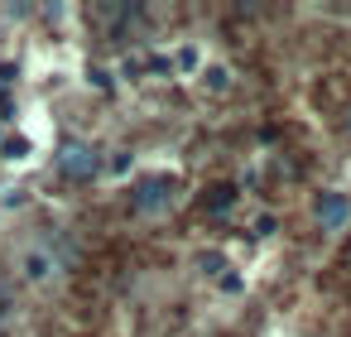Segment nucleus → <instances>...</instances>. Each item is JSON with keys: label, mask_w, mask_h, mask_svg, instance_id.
<instances>
[{"label": "nucleus", "mask_w": 351, "mask_h": 337, "mask_svg": "<svg viewBox=\"0 0 351 337\" xmlns=\"http://www.w3.org/2000/svg\"><path fill=\"white\" fill-rule=\"evenodd\" d=\"M58 174H68V178H92V174H97V150L82 145V140H68V145L58 150Z\"/></svg>", "instance_id": "nucleus-1"}, {"label": "nucleus", "mask_w": 351, "mask_h": 337, "mask_svg": "<svg viewBox=\"0 0 351 337\" xmlns=\"http://www.w3.org/2000/svg\"><path fill=\"white\" fill-rule=\"evenodd\" d=\"M313 217H317V226H322V231H337V226H346L351 202H346L341 193H322V198H317V207H313Z\"/></svg>", "instance_id": "nucleus-2"}, {"label": "nucleus", "mask_w": 351, "mask_h": 337, "mask_svg": "<svg viewBox=\"0 0 351 337\" xmlns=\"http://www.w3.org/2000/svg\"><path fill=\"white\" fill-rule=\"evenodd\" d=\"M173 202V183H164V178H149V183H140V193H135V207L140 212H159V207H169Z\"/></svg>", "instance_id": "nucleus-3"}, {"label": "nucleus", "mask_w": 351, "mask_h": 337, "mask_svg": "<svg viewBox=\"0 0 351 337\" xmlns=\"http://www.w3.org/2000/svg\"><path fill=\"white\" fill-rule=\"evenodd\" d=\"M25 275H29V279H44V275H49V260H44V255H29V260H25Z\"/></svg>", "instance_id": "nucleus-4"}, {"label": "nucleus", "mask_w": 351, "mask_h": 337, "mask_svg": "<svg viewBox=\"0 0 351 337\" xmlns=\"http://www.w3.org/2000/svg\"><path fill=\"white\" fill-rule=\"evenodd\" d=\"M346 126H351V121H346Z\"/></svg>", "instance_id": "nucleus-5"}]
</instances>
